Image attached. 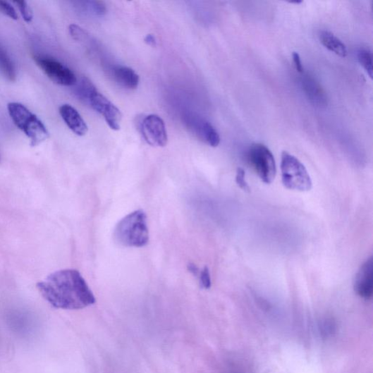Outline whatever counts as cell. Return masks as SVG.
I'll return each instance as SVG.
<instances>
[{"label": "cell", "instance_id": "cell-2", "mask_svg": "<svg viewBox=\"0 0 373 373\" xmlns=\"http://www.w3.org/2000/svg\"><path fill=\"white\" fill-rule=\"evenodd\" d=\"M116 243L126 247L140 248L149 243L147 215L137 210L123 217L117 224L114 233Z\"/></svg>", "mask_w": 373, "mask_h": 373}, {"label": "cell", "instance_id": "cell-3", "mask_svg": "<svg viewBox=\"0 0 373 373\" xmlns=\"http://www.w3.org/2000/svg\"><path fill=\"white\" fill-rule=\"evenodd\" d=\"M8 111L16 127L30 140L32 146H37L49 139V133L46 126L25 105L9 103Z\"/></svg>", "mask_w": 373, "mask_h": 373}, {"label": "cell", "instance_id": "cell-16", "mask_svg": "<svg viewBox=\"0 0 373 373\" xmlns=\"http://www.w3.org/2000/svg\"><path fill=\"white\" fill-rule=\"evenodd\" d=\"M360 63L370 78H372V55L370 51L361 49L357 54Z\"/></svg>", "mask_w": 373, "mask_h": 373}, {"label": "cell", "instance_id": "cell-19", "mask_svg": "<svg viewBox=\"0 0 373 373\" xmlns=\"http://www.w3.org/2000/svg\"><path fill=\"white\" fill-rule=\"evenodd\" d=\"M0 11L13 20L18 18L16 11L8 2L0 0Z\"/></svg>", "mask_w": 373, "mask_h": 373}, {"label": "cell", "instance_id": "cell-15", "mask_svg": "<svg viewBox=\"0 0 373 373\" xmlns=\"http://www.w3.org/2000/svg\"><path fill=\"white\" fill-rule=\"evenodd\" d=\"M0 71L10 81L16 80L17 74L15 64L4 48L0 47Z\"/></svg>", "mask_w": 373, "mask_h": 373}, {"label": "cell", "instance_id": "cell-7", "mask_svg": "<svg viewBox=\"0 0 373 373\" xmlns=\"http://www.w3.org/2000/svg\"><path fill=\"white\" fill-rule=\"evenodd\" d=\"M139 128L145 142L152 147H164L168 142L166 126L157 115H149L142 118Z\"/></svg>", "mask_w": 373, "mask_h": 373}, {"label": "cell", "instance_id": "cell-6", "mask_svg": "<svg viewBox=\"0 0 373 373\" xmlns=\"http://www.w3.org/2000/svg\"><path fill=\"white\" fill-rule=\"evenodd\" d=\"M39 68L54 82L63 86H74L78 79L75 73L60 61L46 56H35Z\"/></svg>", "mask_w": 373, "mask_h": 373}, {"label": "cell", "instance_id": "cell-21", "mask_svg": "<svg viewBox=\"0 0 373 373\" xmlns=\"http://www.w3.org/2000/svg\"><path fill=\"white\" fill-rule=\"evenodd\" d=\"M293 59L297 71L300 73H303V67L299 54L297 52H294L293 54Z\"/></svg>", "mask_w": 373, "mask_h": 373}, {"label": "cell", "instance_id": "cell-4", "mask_svg": "<svg viewBox=\"0 0 373 373\" xmlns=\"http://www.w3.org/2000/svg\"><path fill=\"white\" fill-rule=\"evenodd\" d=\"M281 181L290 190L300 192L312 188L310 175L305 166L287 151H283L281 160Z\"/></svg>", "mask_w": 373, "mask_h": 373}, {"label": "cell", "instance_id": "cell-1", "mask_svg": "<svg viewBox=\"0 0 373 373\" xmlns=\"http://www.w3.org/2000/svg\"><path fill=\"white\" fill-rule=\"evenodd\" d=\"M37 288L42 298L55 309L79 310L96 302L89 285L75 269L54 272L39 282Z\"/></svg>", "mask_w": 373, "mask_h": 373}, {"label": "cell", "instance_id": "cell-10", "mask_svg": "<svg viewBox=\"0 0 373 373\" xmlns=\"http://www.w3.org/2000/svg\"><path fill=\"white\" fill-rule=\"evenodd\" d=\"M354 289L361 298L369 300L373 293V258L370 257L360 268L355 278Z\"/></svg>", "mask_w": 373, "mask_h": 373}, {"label": "cell", "instance_id": "cell-20", "mask_svg": "<svg viewBox=\"0 0 373 373\" xmlns=\"http://www.w3.org/2000/svg\"><path fill=\"white\" fill-rule=\"evenodd\" d=\"M200 283L202 288L206 290H209L212 286L211 276L209 268L204 267V269L200 272Z\"/></svg>", "mask_w": 373, "mask_h": 373}, {"label": "cell", "instance_id": "cell-18", "mask_svg": "<svg viewBox=\"0 0 373 373\" xmlns=\"http://www.w3.org/2000/svg\"><path fill=\"white\" fill-rule=\"evenodd\" d=\"M236 183L237 185L244 191L250 192L251 188L246 181V173L243 168H238L236 171Z\"/></svg>", "mask_w": 373, "mask_h": 373}, {"label": "cell", "instance_id": "cell-23", "mask_svg": "<svg viewBox=\"0 0 373 373\" xmlns=\"http://www.w3.org/2000/svg\"><path fill=\"white\" fill-rule=\"evenodd\" d=\"M188 271L192 273V274H194L195 276H199V274H200V269L199 268H197L195 264L194 263H189L188 266Z\"/></svg>", "mask_w": 373, "mask_h": 373}, {"label": "cell", "instance_id": "cell-14", "mask_svg": "<svg viewBox=\"0 0 373 373\" xmlns=\"http://www.w3.org/2000/svg\"><path fill=\"white\" fill-rule=\"evenodd\" d=\"M75 85V95L85 104H89L91 97L97 91L94 85L87 78H82L79 82L77 81Z\"/></svg>", "mask_w": 373, "mask_h": 373}, {"label": "cell", "instance_id": "cell-13", "mask_svg": "<svg viewBox=\"0 0 373 373\" xmlns=\"http://www.w3.org/2000/svg\"><path fill=\"white\" fill-rule=\"evenodd\" d=\"M322 45L329 51L341 57H346L348 51L345 44L331 32L323 31L320 35Z\"/></svg>", "mask_w": 373, "mask_h": 373}, {"label": "cell", "instance_id": "cell-12", "mask_svg": "<svg viewBox=\"0 0 373 373\" xmlns=\"http://www.w3.org/2000/svg\"><path fill=\"white\" fill-rule=\"evenodd\" d=\"M113 75L115 80L127 90H136L140 84V77L133 69L124 66L114 68Z\"/></svg>", "mask_w": 373, "mask_h": 373}, {"label": "cell", "instance_id": "cell-22", "mask_svg": "<svg viewBox=\"0 0 373 373\" xmlns=\"http://www.w3.org/2000/svg\"><path fill=\"white\" fill-rule=\"evenodd\" d=\"M145 42L147 44V45L151 47H155L157 45L156 37L152 35H147L145 38Z\"/></svg>", "mask_w": 373, "mask_h": 373}, {"label": "cell", "instance_id": "cell-8", "mask_svg": "<svg viewBox=\"0 0 373 373\" xmlns=\"http://www.w3.org/2000/svg\"><path fill=\"white\" fill-rule=\"evenodd\" d=\"M185 122L192 133L205 144L216 147L221 143V137L217 130L201 116L194 114H188L185 117Z\"/></svg>", "mask_w": 373, "mask_h": 373}, {"label": "cell", "instance_id": "cell-11", "mask_svg": "<svg viewBox=\"0 0 373 373\" xmlns=\"http://www.w3.org/2000/svg\"><path fill=\"white\" fill-rule=\"evenodd\" d=\"M59 114L65 123L76 135L82 137L87 134V126L73 106L70 104H63L59 108Z\"/></svg>", "mask_w": 373, "mask_h": 373}, {"label": "cell", "instance_id": "cell-9", "mask_svg": "<svg viewBox=\"0 0 373 373\" xmlns=\"http://www.w3.org/2000/svg\"><path fill=\"white\" fill-rule=\"evenodd\" d=\"M87 104L103 116L111 129L118 130L121 128L122 114L120 109L98 91L92 94Z\"/></svg>", "mask_w": 373, "mask_h": 373}, {"label": "cell", "instance_id": "cell-5", "mask_svg": "<svg viewBox=\"0 0 373 373\" xmlns=\"http://www.w3.org/2000/svg\"><path fill=\"white\" fill-rule=\"evenodd\" d=\"M247 160L262 182L271 184L276 178V165L271 151L264 145L254 144L248 150Z\"/></svg>", "mask_w": 373, "mask_h": 373}, {"label": "cell", "instance_id": "cell-17", "mask_svg": "<svg viewBox=\"0 0 373 373\" xmlns=\"http://www.w3.org/2000/svg\"><path fill=\"white\" fill-rule=\"evenodd\" d=\"M13 3L18 8L22 17L27 23H30L33 18V13L28 4L25 1H14Z\"/></svg>", "mask_w": 373, "mask_h": 373}]
</instances>
